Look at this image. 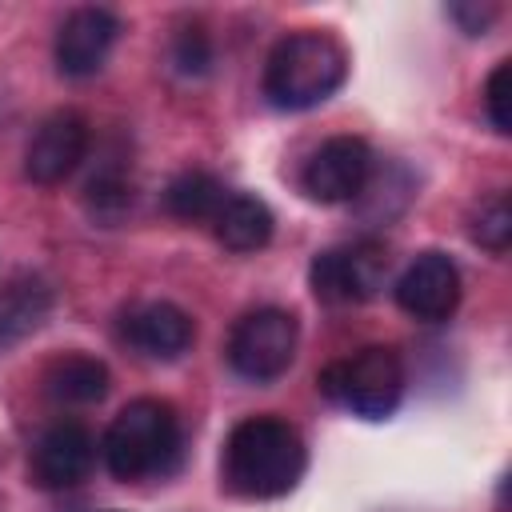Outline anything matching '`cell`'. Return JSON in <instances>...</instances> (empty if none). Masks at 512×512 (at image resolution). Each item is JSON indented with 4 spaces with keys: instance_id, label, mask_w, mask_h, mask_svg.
Wrapping results in <instances>:
<instances>
[{
    "instance_id": "obj_9",
    "label": "cell",
    "mask_w": 512,
    "mask_h": 512,
    "mask_svg": "<svg viewBox=\"0 0 512 512\" xmlns=\"http://www.w3.org/2000/svg\"><path fill=\"white\" fill-rule=\"evenodd\" d=\"M120 36V16L108 12V8H96V4H84V8H72L56 32V72L68 76V80H88L104 68L112 44Z\"/></svg>"
},
{
    "instance_id": "obj_20",
    "label": "cell",
    "mask_w": 512,
    "mask_h": 512,
    "mask_svg": "<svg viewBox=\"0 0 512 512\" xmlns=\"http://www.w3.org/2000/svg\"><path fill=\"white\" fill-rule=\"evenodd\" d=\"M508 80H512V60H500V64L488 72V80H484V112H488V120H492V128H496L500 136L512 132V116H508Z\"/></svg>"
},
{
    "instance_id": "obj_2",
    "label": "cell",
    "mask_w": 512,
    "mask_h": 512,
    "mask_svg": "<svg viewBox=\"0 0 512 512\" xmlns=\"http://www.w3.org/2000/svg\"><path fill=\"white\" fill-rule=\"evenodd\" d=\"M100 452H104V468L124 484L172 476L184 456V432L176 408L156 396L128 400L112 416Z\"/></svg>"
},
{
    "instance_id": "obj_17",
    "label": "cell",
    "mask_w": 512,
    "mask_h": 512,
    "mask_svg": "<svg viewBox=\"0 0 512 512\" xmlns=\"http://www.w3.org/2000/svg\"><path fill=\"white\" fill-rule=\"evenodd\" d=\"M472 240L480 244V248H488V252H508V244H512V204H508V196L504 192H496L492 200H484L480 208H476V216H472Z\"/></svg>"
},
{
    "instance_id": "obj_16",
    "label": "cell",
    "mask_w": 512,
    "mask_h": 512,
    "mask_svg": "<svg viewBox=\"0 0 512 512\" xmlns=\"http://www.w3.org/2000/svg\"><path fill=\"white\" fill-rule=\"evenodd\" d=\"M224 196H228V188L212 172L188 168V172L172 176V184L164 188V208L184 224H212Z\"/></svg>"
},
{
    "instance_id": "obj_11",
    "label": "cell",
    "mask_w": 512,
    "mask_h": 512,
    "mask_svg": "<svg viewBox=\"0 0 512 512\" xmlns=\"http://www.w3.org/2000/svg\"><path fill=\"white\" fill-rule=\"evenodd\" d=\"M92 464H96V436L80 420L48 424L32 448V480L48 492L76 488L80 480H88Z\"/></svg>"
},
{
    "instance_id": "obj_8",
    "label": "cell",
    "mask_w": 512,
    "mask_h": 512,
    "mask_svg": "<svg viewBox=\"0 0 512 512\" xmlns=\"http://www.w3.org/2000/svg\"><path fill=\"white\" fill-rule=\"evenodd\" d=\"M88 144H92L88 120L72 108H60L32 132V140L24 148V176L44 188L64 184L88 156Z\"/></svg>"
},
{
    "instance_id": "obj_5",
    "label": "cell",
    "mask_w": 512,
    "mask_h": 512,
    "mask_svg": "<svg viewBox=\"0 0 512 512\" xmlns=\"http://www.w3.org/2000/svg\"><path fill=\"white\" fill-rule=\"evenodd\" d=\"M296 340H300V324L288 308H276V304L252 308L228 332V348H224L228 368L240 380L268 384L288 372V364L296 356Z\"/></svg>"
},
{
    "instance_id": "obj_6",
    "label": "cell",
    "mask_w": 512,
    "mask_h": 512,
    "mask_svg": "<svg viewBox=\"0 0 512 512\" xmlns=\"http://www.w3.org/2000/svg\"><path fill=\"white\" fill-rule=\"evenodd\" d=\"M388 280V248L372 236L324 248L308 264V284L324 304H364Z\"/></svg>"
},
{
    "instance_id": "obj_1",
    "label": "cell",
    "mask_w": 512,
    "mask_h": 512,
    "mask_svg": "<svg viewBox=\"0 0 512 512\" xmlns=\"http://www.w3.org/2000/svg\"><path fill=\"white\" fill-rule=\"evenodd\" d=\"M308 468V448L284 416H244L224 440V484L244 500L288 496Z\"/></svg>"
},
{
    "instance_id": "obj_15",
    "label": "cell",
    "mask_w": 512,
    "mask_h": 512,
    "mask_svg": "<svg viewBox=\"0 0 512 512\" xmlns=\"http://www.w3.org/2000/svg\"><path fill=\"white\" fill-rule=\"evenodd\" d=\"M52 312V288L36 272H16L0 284V340H16L44 324Z\"/></svg>"
},
{
    "instance_id": "obj_4",
    "label": "cell",
    "mask_w": 512,
    "mask_h": 512,
    "mask_svg": "<svg viewBox=\"0 0 512 512\" xmlns=\"http://www.w3.org/2000/svg\"><path fill=\"white\" fill-rule=\"evenodd\" d=\"M316 388L360 420H388L404 400V360L388 344H368L348 360L328 364L316 376Z\"/></svg>"
},
{
    "instance_id": "obj_13",
    "label": "cell",
    "mask_w": 512,
    "mask_h": 512,
    "mask_svg": "<svg viewBox=\"0 0 512 512\" xmlns=\"http://www.w3.org/2000/svg\"><path fill=\"white\" fill-rule=\"evenodd\" d=\"M276 216L256 192H228L212 216V232L228 252H260L272 240Z\"/></svg>"
},
{
    "instance_id": "obj_7",
    "label": "cell",
    "mask_w": 512,
    "mask_h": 512,
    "mask_svg": "<svg viewBox=\"0 0 512 512\" xmlns=\"http://www.w3.org/2000/svg\"><path fill=\"white\" fill-rule=\"evenodd\" d=\"M372 180V148L360 136H328L300 168V188L316 204H348Z\"/></svg>"
},
{
    "instance_id": "obj_18",
    "label": "cell",
    "mask_w": 512,
    "mask_h": 512,
    "mask_svg": "<svg viewBox=\"0 0 512 512\" xmlns=\"http://www.w3.org/2000/svg\"><path fill=\"white\" fill-rule=\"evenodd\" d=\"M212 60H216V52H212V40H208V32L204 28H180L176 36H172V64H176V72H184V76H208L212 72Z\"/></svg>"
},
{
    "instance_id": "obj_19",
    "label": "cell",
    "mask_w": 512,
    "mask_h": 512,
    "mask_svg": "<svg viewBox=\"0 0 512 512\" xmlns=\"http://www.w3.org/2000/svg\"><path fill=\"white\" fill-rule=\"evenodd\" d=\"M128 204H132V188H128L120 176L100 172V176L88 180V208H92V216H100V220L112 224V220L124 216Z\"/></svg>"
},
{
    "instance_id": "obj_10",
    "label": "cell",
    "mask_w": 512,
    "mask_h": 512,
    "mask_svg": "<svg viewBox=\"0 0 512 512\" xmlns=\"http://www.w3.org/2000/svg\"><path fill=\"white\" fill-rule=\"evenodd\" d=\"M396 304L420 324H440L460 304V268L444 252H420L396 280Z\"/></svg>"
},
{
    "instance_id": "obj_3",
    "label": "cell",
    "mask_w": 512,
    "mask_h": 512,
    "mask_svg": "<svg viewBox=\"0 0 512 512\" xmlns=\"http://www.w3.org/2000/svg\"><path fill=\"white\" fill-rule=\"evenodd\" d=\"M348 76V52L336 36L320 28L288 32L272 44L264 60V100L280 112H308L324 104Z\"/></svg>"
},
{
    "instance_id": "obj_21",
    "label": "cell",
    "mask_w": 512,
    "mask_h": 512,
    "mask_svg": "<svg viewBox=\"0 0 512 512\" xmlns=\"http://www.w3.org/2000/svg\"><path fill=\"white\" fill-rule=\"evenodd\" d=\"M448 16L460 24V32L468 36H484L496 20V4H448Z\"/></svg>"
},
{
    "instance_id": "obj_12",
    "label": "cell",
    "mask_w": 512,
    "mask_h": 512,
    "mask_svg": "<svg viewBox=\"0 0 512 512\" xmlns=\"http://www.w3.org/2000/svg\"><path fill=\"white\" fill-rule=\"evenodd\" d=\"M120 336L128 340V348H136L148 360H176V356H184L192 348L196 324L172 300H144V304L124 312Z\"/></svg>"
},
{
    "instance_id": "obj_14",
    "label": "cell",
    "mask_w": 512,
    "mask_h": 512,
    "mask_svg": "<svg viewBox=\"0 0 512 512\" xmlns=\"http://www.w3.org/2000/svg\"><path fill=\"white\" fill-rule=\"evenodd\" d=\"M112 388V376H108V364L100 356H88V352H68V356H56L44 372V392L56 400V404H72V408H84V404H100Z\"/></svg>"
}]
</instances>
